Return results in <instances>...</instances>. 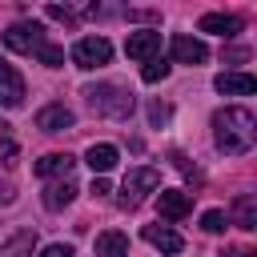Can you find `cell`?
I'll return each instance as SVG.
<instances>
[{"instance_id": "277c9868", "label": "cell", "mask_w": 257, "mask_h": 257, "mask_svg": "<svg viewBox=\"0 0 257 257\" xmlns=\"http://www.w3.org/2000/svg\"><path fill=\"white\" fill-rule=\"evenodd\" d=\"M108 60H112V44H108L104 36H80V40L72 44V64L84 68V72L104 68Z\"/></svg>"}, {"instance_id": "d6986e66", "label": "cell", "mask_w": 257, "mask_h": 257, "mask_svg": "<svg viewBox=\"0 0 257 257\" xmlns=\"http://www.w3.org/2000/svg\"><path fill=\"white\" fill-rule=\"evenodd\" d=\"M32 249H36V233L32 229H20L16 237H8L0 245V257H32Z\"/></svg>"}, {"instance_id": "4316f807", "label": "cell", "mask_w": 257, "mask_h": 257, "mask_svg": "<svg viewBox=\"0 0 257 257\" xmlns=\"http://www.w3.org/2000/svg\"><path fill=\"white\" fill-rule=\"evenodd\" d=\"M108 193H112V185L104 177H92V197H108Z\"/></svg>"}, {"instance_id": "9c48e42d", "label": "cell", "mask_w": 257, "mask_h": 257, "mask_svg": "<svg viewBox=\"0 0 257 257\" xmlns=\"http://www.w3.org/2000/svg\"><path fill=\"white\" fill-rule=\"evenodd\" d=\"M24 96H28L24 76H20L12 64H0V104H4V108H20Z\"/></svg>"}, {"instance_id": "7c38bea8", "label": "cell", "mask_w": 257, "mask_h": 257, "mask_svg": "<svg viewBox=\"0 0 257 257\" xmlns=\"http://www.w3.org/2000/svg\"><path fill=\"white\" fill-rule=\"evenodd\" d=\"M141 237H145L149 245H157L161 253H181V249H185V237H181L177 229L161 225V221H157V225H145V229H141Z\"/></svg>"}, {"instance_id": "83f0119b", "label": "cell", "mask_w": 257, "mask_h": 257, "mask_svg": "<svg viewBox=\"0 0 257 257\" xmlns=\"http://www.w3.org/2000/svg\"><path fill=\"white\" fill-rule=\"evenodd\" d=\"M40 257H72V249H68V245H48Z\"/></svg>"}, {"instance_id": "44dd1931", "label": "cell", "mask_w": 257, "mask_h": 257, "mask_svg": "<svg viewBox=\"0 0 257 257\" xmlns=\"http://www.w3.org/2000/svg\"><path fill=\"white\" fill-rule=\"evenodd\" d=\"M36 60H40V64H48V68H60V64H64V48H60V44H52V40H44V44L36 48Z\"/></svg>"}, {"instance_id": "5b68a950", "label": "cell", "mask_w": 257, "mask_h": 257, "mask_svg": "<svg viewBox=\"0 0 257 257\" xmlns=\"http://www.w3.org/2000/svg\"><path fill=\"white\" fill-rule=\"evenodd\" d=\"M44 40H48V36H44V24H36V20H20V24H12V28L4 32V48L24 52V56H36V48H40Z\"/></svg>"}, {"instance_id": "f1b7e54d", "label": "cell", "mask_w": 257, "mask_h": 257, "mask_svg": "<svg viewBox=\"0 0 257 257\" xmlns=\"http://www.w3.org/2000/svg\"><path fill=\"white\" fill-rule=\"evenodd\" d=\"M221 56H225V60H245V56H249V52H245V48H225V52H221Z\"/></svg>"}, {"instance_id": "d4e9b609", "label": "cell", "mask_w": 257, "mask_h": 257, "mask_svg": "<svg viewBox=\"0 0 257 257\" xmlns=\"http://www.w3.org/2000/svg\"><path fill=\"white\" fill-rule=\"evenodd\" d=\"M169 116H173V108H169V104H161V100H157V104H149V120H153V124H165Z\"/></svg>"}, {"instance_id": "2e32d148", "label": "cell", "mask_w": 257, "mask_h": 257, "mask_svg": "<svg viewBox=\"0 0 257 257\" xmlns=\"http://www.w3.org/2000/svg\"><path fill=\"white\" fill-rule=\"evenodd\" d=\"M84 161H88V169H92L96 177H104L108 169H116V161H120V153H116V145H88V153H84Z\"/></svg>"}, {"instance_id": "484cf974", "label": "cell", "mask_w": 257, "mask_h": 257, "mask_svg": "<svg viewBox=\"0 0 257 257\" xmlns=\"http://www.w3.org/2000/svg\"><path fill=\"white\" fill-rule=\"evenodd\" d=\"M173 165H177V169H181L185 177H193V181H197V169L189 165V157H181V153H173Z\"/></svg>"}, {"instance_id": "ac0fdd59", "label": "cell", "mask_w": 257, "mask_h": 257, "mask_svg": "<svg viewBox=\"0 0 257 257\" xmlns=\"http://www.w3.org/2000/svg\"><path fill=\"white\" fill-rule=\"evenodd\" d=\"M96 257H128V237L120 229H104L96 237Z\"/></svg>"}, {"instance_id": "5bb4252c", "label": "cell", "mask_w": 257, "mask_h": 257, "mask_svg": "<svg viewBox=\"0 0 257 257\" xmlns=\"http://www.w3.org/2000/svg\"><path fill=\"white\" fill-rule=\"evenodd\" d=\"M213 88L225 92V96H249V92L257 88V80H253L249 72H221V76L213 80Z\"/></svg>"}, {"instance_id": "cb8c5ba5", "label": "cell", "mask_w": 257, "mask_h": 257, "mask_svg": "<svg viewBox=\"0 0 257 257\" xmlns=\"http://www.w3.org/2000/svg\"><path fill=\"white\" fill-rule=\"evenodd\" d=\"M16 153H20L16 141H12V137H0V161H4V165H16Z\"/></svg>"}, {"instance_id": "7402d4cb", "label": "cell", "mask_w": 257, "mask_h": 257, "mask_svg": "<svg viewBox=\"0 0 257 257\" xmlns=\"http://www.w3.org/2000/svg\"><path fill=\"white\" fill-rule=\"evenodd\" d=\"M225 225H229V221H225V213H221V209L201 213V229H205V233H225Z\"/></svg>"}, {"instance_id": "f546056e", "label": "cell", "mask_w": 257, "mask_h": 257, "mask_svg": "<svg viewBox=\"0 0 257 257\" xmlns=\"http://www.w3.org/2000/svg\"><path fill=\"white\" fill-rule=\"evenodd\" d=\"M225 257H257V253H253V249H229Z\"/></svg>"}, {"instance_id": "8fae6325", "label": "cell", "mask_w": 257, "mask_h": 257, "mask_svg": "<svg viewBox=\"0 0 257 257\" xmlns=\"http://www.w3.org/2000/svg\"><path fill=\"white\" fill-rule=\"evenodd\" d=\"M72 157L68 153H44L32 169H36V177H44V181H64V177H72Z\"/></svg>"}, {"instance_id": "4fadbf2b", "label": "cell", "mask_w": 257, "mask_h": 257, "mask_svg": "<svg viewBox=\"0 0 257 257\" xmlns=\"http://www.w3.org/2000/svg\"><path fill=\"white\" fill-rule=\"evenodd\" d=\"M72 108H64V104H44L40 112H36V128H44V133H64V128H72Z\"/></svg>"}, {"instance_id": "9a60e30c", "label": "cell", "mask_w": 257, "mask_h": 257, "mask_svg": "<svg viewBox=\"0 0 257 257\" xmlns=\"http://www.w3.org/2000/svg\"><path fill=\"white\" fill-rule=\"evenodd\" d=\"M72 197H76V181H72V177H64V181H52V185L44 189V197H40V201H44V209H48V213H60Z\"/></svg>"}, {"instance_id": "7a4b0ae2", "label": "cell", "mask_w": 257, "mask_h": 257, "mask_svg": "<svg viewBox=\"0 0 257 257\" xmlns=\"http://www.w3.org/2000/svg\"><path fill=\"white\" fill-rule=\"evenodd\" d=\"M80 96L88 100V108H92L96 116H116V120H124V116H133V108H137L133 92L120 88V84H88Z\"/></svg>"}, {"instance_id": "603a6c76", "label": "cell", "mask_w": 257, "mask_h": 257, "mask_svg": "<svg viewBox=\"0 0 257 257\" xmlns=\"http://www.w3.org/2000/svg\"><path fill=\"white\" fill-rule=\"evenodd\" d=\"M44 12H48L52 20H64V24H76V12H72V8H64V4H48Z\"/></svg>"}, {"instance_id": "4dcf8cb0", "label": "cell", "mask_w": 257, "mask_h": 257, "mask_svg": "<svg viewBox=\"0 0 257 257\" xmlns=\"http://www.w3.org/2000/svg\"><path fill=\"white\" fill-rule=\"evenodd\" d=\"M0 64H4V60H0Z\"/></svg>"}, {"instance_id": "3957f363", "label": "cell", "mask_w": 257, "mask_h": 257, "mask_svg": "<svg viewBox=\"0 0 257 257\" xmlns=\"http://www.w3.org/2000/svg\"><path fill=\"white\" fill-rule=\"evenodd\" d=\"M157 189H161V173H157L153 165H141V169H133V173L124 177V185H120V193H116V205L133 213V209H137L149 193H157Z\"/></svg>"}, {"instance_id": "6da1fadb", "label": "cell", "mask_w": 257, "mask_h": 257, "mask_svg": "<svg viewBox=\"0 0 257 257\" xmlns=\"http://www.w3.org/2000/svg\"><path fill=\"white\" fill-rule=\"evenodd\" d=\"M213 141H217V149H221L225 157L249 153L253 141H257V120H253V112L241 108V104L217 108V112H213Z\"/></svg>"}, {"instance_id": "8992f818", "label": "cell", "mask_w": 257, "mask_h": 257, "mask_svg": "<svg viewBox=\"0 0 257 257\" xmlns=\"http://www.w3.org/2000/svg\"><path fill=\"white\" fill-rule=\"evenodd\" d=\"M124 56H128V60H141V64L157 60V56H161V32H153V28L128 32V40H124Z\"/></svg>"}, {"instance_id": "52a82bcc", "label": "cell", "mask_w": 257, "mask_h": 257, "mask_svg": "<svg viewBox=\"0 0 257 257\" xmlns=\"http://www.w3.org/2000/svg\"><path fill=\"white\" fill-rule=\"evenodd\" d=\"M157 209H161L165 221H185L193 213V193H185V189H161L157 193Z\"/></svg>"}, {"instance_id": "30bf717a", "label": "cell", "mask_w": 257, "mask_h": 257, "mask_svg": "<svg viewBox=\"0 0 257 257\" xmlns=\"http://www.w3.org/2000/svg\"><path fill=\"white\" fill-rule=\"evenodd\" d=\"M197 28H201V32H209V36H225V40H229V36H237V32L245 28V20H241V16H233V12H205Z\"/></svg>"}, {"instance_id": "ba28073f", "label": "cell", "mask_w": 257, "mask_h": 257, "mask_svg": "<svg viewBox=\"0 0 257 257\" xmlns=\"http://www.w3.org/2000/svg\"><path fill=\"white\" fill-rule=\"evenodd\" d=\"M169 52H173L177 64H205V60H209L205 40H193V36H185V32H177V36L169 40Z\"/></svg>"}, {"instance_id": "ffe728a7", "label": "cell", "mask_w": 257, "mask_h": 257, "mask_svg": "<svg viewBox=\"0 0 257 257\" xmlns=\"http://www.w3.org/2000/svg\"><path fill=\"white\" fill-rule=\"evenodd\" d=\"M169 72H173V64H169L165 56H157V60H149V64L141 68V80H145V84H157V80H165Z\"/></svg>"}, {"instance_id": "e0dca14e", "label": "cell", "mask_w": 257, "mask_h": 257, "mask_svg": "<svg viewBox=\"0 0 257 257\" xmlns=\"http://www.w3.org/2000/svg\"><path fill=\"white\" fill-rule=\"evenodd\" d=\"M229 217H233L237 229L253 233V229H257V197H253V193H241V197L233 201V213H229Z\"/></svg>"}]
</instances>
